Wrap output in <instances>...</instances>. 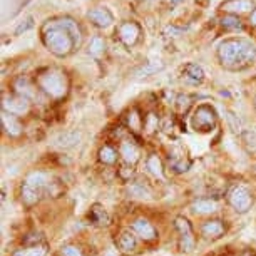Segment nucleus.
I'll use <instances>...</instances> for the list:
<instances>
[{
  "mask_svg": "<svg viewBox=\"0 0 256 256\" xmlns=\"http://www.w3.org/2000/svg\"><path fill=\"white\" fill-rule=\"evenodd\" d=\"M38 88L52 99H62L69 90V80L62 70L49 69L38 77Z\"/></svg>",
  "mask_w": 256,
  "mask_h": 256,
  "instance_id": "nucleus-3",
  "label": "nucleus"
},
{
  "mask_svg": "<svg viewBox=\"0 0 256 256\" xmlns=\"http://www.w3.org/2000/svg\"><path fill=\"white\" fill-rule=\"evenodd\" d=\"M42 196H44V192L34 190V188L24 184V182H22V186H20V200H22V202L27 208H32L34 204H37V202L40 201Z\"/></svg>",
  "mask_w": 256,
  "mask_h": 256,
  "instance_id": "nucleus-17",
  "label": "nucleus"
},
{
  "mask_svg": "<svg viewBox=\"0 0 256 256\" xmlns=\"http://www.w3.org/2000/svg\"><path fill=\"white\" fill-rule=\"evenodd\" d=\"M218 57L221 66L230 70H241L253 64L256 59V49L244 38H230L221 42L218 47Z\"/></svg>",
  "mask_w": 256,
  "mask_h": 256,
  "instance_id": "nucleus-2",
  "label": "nucleus"
},
{
  "mask_svg": "<svg viewBox=\"0 0 256 256\" xmlns=\"http://www.w3.org/2000/svg\"><path fill=\"white\" fill-rule=\"evenodd\" d=\"M42 37L47 49L59 57L69 56L80 44V30L70 18H60L47 24L42 30Z\"/></svg>",
  "mask_w": 256,
  "mask_h": 256,
  "instance_id": "nucleus-1",
  "label": "nucleus"
},
{
  "mask_svg": "<svg viewBox=\"0 0 256 256\" xmlns=\"http://www.w3.org/2000/svg\"><path fill=\"white\" fill-rule=\"evenodd\" d=\"M182 77L188 84H201L202 79H204V72L200 66L196 64H188L182 70Z\"/></svg>",
  "mask_w": 256,
  "mask_h": 256,
  "instance_id": "nucleus-18",
  "label": "nucleus"
},
{
  "mask_svg": "<svg viewBox=\"0 0 256 256\" xmlns=\"http://www.w3.org/2000/svg\"><path fill=\"white\" fill-rule=\"evenodd\" d=\"M104 49H106V44H104L102 38H100V37L90 38V42H89V54H90V56L99 57V56L104 52Z\"/></svg>",
  "mask_w": 256,
  "mask_h": 256,
  "instance_id": "nucleus-28",
  "label": "nucleus"
},
{
  "mask_svg": "<svg viewBox=\"0 0 256 256\" xmlns=\"http://www.w3.org/2000/svg\"><path fill=\"white\" fill-rule=\"evenodd\" d=\"M228 202L234 211L246 212L253 204V196H251V191L248 188L238 184L228 192Z\"/></svg>",
  "mask_w": 256,
  "mask_h": 256,
  "instance_id": "nucleus-5",
  "label": "nucleus"
},
{
  "mask_svg": "<svg viewBox=\"0 0 256 256\" xmlns=\"http://www.w3.org/2000/svg\"><path fill=\"white\" fill-rule=\"evenodd\" d=\"M89 220L92 221L94 224H99V226H104L109 223V216L108 212H106V210L102 206L99 204H94L92 208H90L89 211Z\"/></svg>",
  "mask_w": 256,
  "mask_h": 256,
  "instance_id": "nucleus-23",
  "label": "nucleus"
},
{
  "mask_svg": "<svg viewBox=\"0 0 256 256\" xmlns=\"http://www.w3.org/2000/svg\"><path fill=\"white\" fill-rule=\"evenodd\" d=\"M128 191L132 198H142V200L144 198H151V191H149L142 182H131Z\"/></svg>",
  "mask_w": 256,
  "mask_h": 256,
  "instance_id": "nucleus-27",
  "label": "nucleus"
},
{
  "mask_svg": "<svg viewBox=\"0 0 256 256\" xmlns=\"http://www.w3.org/2000/svg\"><path fill=\"white\" fill-rule=\"evenodd\" d=\"M134 174V169L131 164H126L124 168H120L119 169V176L122 178L124 181H128V180H131V176Z\"/></svg>",
  "mask_w": 256,
  "mask_h": 256,
  "instance_id": "nucleus-33",
  "label": "nucleus"
},
{
  "mask_svg": "<svg viewBox=\"0 0 256 256\" xmlns=\"http://www.w3.org/2000/svg\"><path fill=\"white\" fill-rule=\"evenodd\" d=\"M60 256H84V253L77 244H66L60 248Z\"/></svg>",
  "mask_w": 256,
  "mask_h": 256,
  "instance_id": "nucleus-30",
  "label": "nucleus"
},
{
  "mask_svg": "<svg viewBox=\"0 0 256 256\" xmlns=\"http://www.w3.org/2000/svg\"><path fill=\"white\" fill-rule=\"evenodd\" d=\"M216 124H218L216 110L208 104L198 106V109L192 114V128H194V131L211 132L216 128Z\"/></svg>",
  "mask_w": 256,
  "mask_h": 256,
  "instance_id": "nucleus-4",
  "label": "nucleus"
},
{
  "mask_svg": "<svg viewBox=\"0 0 256 256\" xmlns=\"http://www.w3.org/2000/svg\"><path fill=\"white\" fill-rule=\"evenodd\" d=\"M174 228L180 233V250L184 251V253H190V251L194 250L196 240H194V233H192L191 223L182 216H178L174 220Z\"/></svg>",
  "mask_w": 256,
  "mask_h": 256,
  "instance_id": "nucleus-6",
  "label": "nucleus"
},
{
  "mask_svg": "<svg viewBox=\"0 0 256 256\" xmlns=\"http://www.w3.org/2000/svg\"><path fill=\"white\" fill-rule=\"evenodd\" d=\"M104 256H119V254H118V250H116V248H109L104 253Z\"/></svg>",
  "mask_w": 256,
  "mask_h": 256,
  "instance_id": "nucleus-35",
  "label": "nucleus"
},
{
  "mask_svg": "<svg viewBox=\"0 0 256 256\" xmlns=\"http://www.w3.org/2000/svg\"><path fill=\"white\" fill-rule=\"evenodd\" d=\"M118 151L109 146V144H104L102 148L99 149V161L106 164V166H114L116 162H118Z\"/></svg>",
  "mask_w": 256,
  "mask_h": 256,
  "instance_id": "nucleus-20",
  "label": "nucleus"
},
{
  "mask_svg": "<svg viewBox=\"0 0 256 256\" xmlns=\"http://www.w3.org/2000/svg\"><path fill=\"white\" fill-rule=\"evenodd\" d=\"M169 168L174 172H178V174H181V172H186L191 168V161L181 156H174L172 159H169Z\"/></svg>",
  "mask_w": 256,
  "mask_h": 256,
  "instance_id": "nucleus-26",
  "label": "nucleus"
},
{
  "mask_svg": "<svg viewBox=\"0 0 256 256\" xmlns=\"http://www.w3.org/2000/svg\"><path fill=\"white\" fill-rule=\"evenodd\" d=\"M139 36H141V28L136 22H124L118 27V37L128 47L136 44L139 40Z\"/></svg>",
  "mask_w": 256,
  "mask_h": 256,
  "instance_id": "nucleus-8",
  "label": "nucleus"
},
{
  "mask_svg": "<svg viewBox=\"0 0 256 256\" xmlns=\"http://www.w3.org/2000/svg\"><path fill=\"white\" fill-rule=\"evenodd\" d=\"M88 17L92 20L96 26L98 27H109L110 24H112V14H110L108 8H104V7H98V8H92L89 14H88Z\"/></svg>",
  "mask_w": 256,
  "mask_h": 256,
  "instance_id": "nucleus-14",
  "label": "nucleus"
},
{
  "mask_svg": "<svg viewBox=\"0 0 256 256\" xmlns=\"http://www.w3.org/2000/svg\"><path fill=\"white\" fill-rule=\"evenodd\" d=\"M254 104H256V100H254Z\"/></svg>",
  "mask_w": 256,
  "mask_h": 256,
  "instance_id": "nucleus-38",
  "label": "nucleus"
},
{
  "mask_svg": "<svg viewBox=\"0 0 256 256\" xmlns=\"http://www.w3.org/2000/svg\"><path fill=\"white\" fill-rule=\"evenodd\" d=\"M119 156L122 158V161L126 164H131V166H134V164L141 159V148H139L134 141L122 139L119 144Z\"/></svg>",
  "mask_w": 256,
  "mask_h": 256,
  "instance_id": "nucleus-10",
  "label": "nucleus"
},
{
  "mask_svg": "<svg viewBox=\"0 0 256 256\" xmlns=\"http://www.w3.org/2000/svg\"><path fill=\"white\" fill-rule=\"evenodd\" d=\"M146 168L154 178H158V180H164V168H162V162H161V159H159L158 154H151V156L148 158Z\"/></svg>",
  "mask_w": 256,
  "mask_h": 256,
  "instance_id": "nucleus-19",
  "label": "nucleus"
},
{
  "mask_svg": "<svg viewBox=\"0 0 256 256\" xmlns=\"http://www.w3.org/2000/svg\"><path fill=\"white\" fill-rule=\"evenodd\" d=\"M131 228L132 231L136 233L139 238L144 240V241H154L158 238V231L156 228L149 223V221L146 218H138V220H134L132 221V224H131Z\"/></svg>",
  "mask_w": 256,
  "mask_h": 256,
  "instance_id": "nucleus-11",
  "label": "nucleus"
},
{
  "mask_svg": "<svg viewBox=\"0 0 256 256\" xmlns=\"http://www.w3.org/2000/svg\"><path fill=\"white\" fill-rule=\"evenodd\" d=\"M191 210L198 214H212L218 211V202L211 198H200L191 204Z\"/></svg>",
  "mask_w": 256,
  "mask_h": 256,
  "instance_id": "nucleus-15",
  "label": "nucleus"
},
{
  "mask_svg": "<svg viewBox=\"0 0 256 256\" xmlns=\"http://www.w3.org/2000/svg\"><path fill=\"white\" fill-rule=\"evenodd\" d=\"M141 124H142L141 116L138 114L136 109H132L131 112L128 114V128L131 129V131H139V129H141Z\"/></svg>",
  "mask_w": 256,
  "mask_h": 256,
  "instance_id": "nucleus-29",
  "label": "nucleus"
},
{
  "mask_svg": "<svg viewBox=\"0 0 256 256\" xmlns=\"http://www.w3.org/2000/svg\"><path fill=\"white\" fill-rule=\"evenodd\" d=\"M79 139H80V134L77 132V131H72V132H66V134H62V136L57 138V146L59 148H74L77 142H79Z\"/></svg>",
  "mask_w": 256,
  "mask_h": 256,
  "instance_id": "nucleus-25",
  "label": "nucleus"
},
{
  "mask_svg": "<svg viewBox=\"0 0 256 256\" xmlns=\"http://www.w3.org/2000/svg\"><path fill=\"white\" fill-rule=\"evenodd\" d=\"M223 8L231 14L246 12V10H250V8H253V2H251V0H228V2L223 4Z\"/></svg>",
  "mask_w": 256,
  "mask_h": 256,
  "instance_id": "nucleus-21",
  "label": "nucleus"
},
{
  "mask_svg": "<svg viewBox=\"0 0 256 256\" xmlns=\"http://www.w3.org/2000/svg\"><path fill=\"white\" fill-rule=\"evenodd\" d=\"M226 233V224L221 220H210L201 224V234L206 240H218Z\"/></svg>",
  "mask_w": 256,
  "mask_h": 256,
  "instance_id": "nucleus-12",
  "label": "nucleus"
},
{
  "mask_svg": "<svg viewBox=\"0 0 256 256\" xmlns=\"http://www.w3.org/2000/svg\"><path fill=\"white\" fill-rule=\"evenodd\" d=\"M223 26L226 28H233V30H238V28H243V26H241V20L238 17L234 16H228L223 18Z\"/></svg>",
  "mask_w": 256,
  "mask_h": 256,
  "instance_id": "nucleus-31",
  "label": "nucleus"
},
{
  "mask_svg": "<svg viewBox=\"0 0 256 256\" xmlns=\"http://www.w3.org/2000/svg\"><path fill=\"white\" fill-rule=\"evenodd\" d=\"M162 67V64H154V62H149V64H146V67H141V69L138 70V76L139 77H146L149 74H152V72L159 70Z\"/></svg>",
  "mask_w": 256,
  "mask_h": 256,
  "instance_id": "nucleus-32",
  "label": "nucleus"
},
{
  "mask_svg": "<svg viewBox=\"0 0 256 256\" xmlns=\"http://www.w3.org/2000/svg\"><path fill=\"white\" fill-rule=\"evenodd\" d=\"M250 20H251V24H253V26H256V8L253 12H251V17H250Z\"/></svg>",
  "mask_w": 256,
  "mask_h": 256,
  "instance_id": "nucleus-36",
  "label": "nucleus"
},
{
  "mask_svg": "<svg viewBox=\"0 0 256 256\" xmlns=\"http://www.w3.org/2000/svg\"><path fill=\"white\" fill-rule=\"evenodd\" d=\"M116 243H118V248L120 251H124V253H132L138 246V240L132 231H122V233H119Z\"/></svg>",
  "mask_w": 256,
  "mask_h": 256,
  "instance_id": "nucleus-16",
  "label": "nucleus"
},
{
  "mask_svg": "<svg viewBox=\"0 0 256 256\" xmlns=\"http://www.w3.org/2000/svg\"><path fill=\"white\" fill-rule=\"evenodd\" d=\"M2 108L4 110H7V112H10L14 116H24L30 109V102H28V99L24 98V96L16 94V96H7V98H4Z\"/></svg>",
  "mask_w": 256,
  "mask_h": 256,
  "instance_id": "nucleus-7",
  "label": "nucleus"
},
{
  "mask_svg": "<svg viewBox=\"0 0 256 256\" xmlns=\"http://www.w3.org/2000/svg\"><path fill=\"white\" fill-rule=\"evenodd\" d=\"M52 176L49 172L46 171H32L30 174H27L26 181H24V184L34 188V190L40 191V192H47L49 191V188L52 186Z\"/></svg>",
  "mask_w": 256,
  "mask_h": 256,
  "instance_id": "nucleus-9",
  "label": "nucleus"
},
{
  "mask_svg": "<svg viewBox=\"0 0 256 256\" xmlns=\"http://www.w3.org/2000/svg\"><path fill=\"white\" fill-rule=\"evenodd\" d=\"M12 256H47V246L46 244H32L14 251Z\"/></svg>",
  "mask_w": 256,
  "mask_h": 256,
  "instance_id": "nucleus-24",
  "label": "nucleus"
},
{
  "mask_svg": "<svg viewBox=\"0 0 256 256\" xmlns=\"http://www.w3.org/2000/svg\"><path fill=\"white\" fill-rule=\"evenodd\" d=\"M16 89L18 96H24L27 99L36 98V86H32L26 77H18L16 80Z\"/></svg>",
  "mask_w": 256,
  "mask_h": 256,
  "instance_id": "nucleus-22",
  "label": "nucleus"
},
{
  "mask_svg": "<svg viewBox=\"0 0 256 256\" xmlns=\"http://www.w3.org/2000/svg\"><path fill=\"white\" fill-rule=\"evenodd\" d=\"M254 174H256V166H254Z\"/></svg>",
  "mask_w": 256,
  "mask_h": 256,
  "instance_id": "nucleus-37",
  "label": "nucleus"
},
{
  "mask_svg": "<svg viewBox=\"0 0 256 256\" xmlns=\"http://www.w3.org/2000/svg\"><path fill=\"white\" fill-rule=\"evenodd\" d=\"M30 26H32V18H28V22H27V24H22V26L17 28V34H20L22 30H27V28L30 27Z\"/></svg>",
  "mask_w": 256,
  "mask_h": 256,
  "instance_id": "nucleus-34",
  "label": "nucleus"
},
{
  "mask_svg": "<svg viewBox=\"0 0 256 256\" xmlns=\"http://www.w3.org/2000/svg\"><path fill=\"white\" fill-rule=\"evenodd\" d=\"M2 126L8 138H18L24 129L20 120H18V116H14L10 112H7V110H2Z\"/></svg>",
  "mask_w": 256,
  "mask_h": 256,
  "instance_id": "nucleus-13",
  "label": "nucleus"
}]
</instances>
